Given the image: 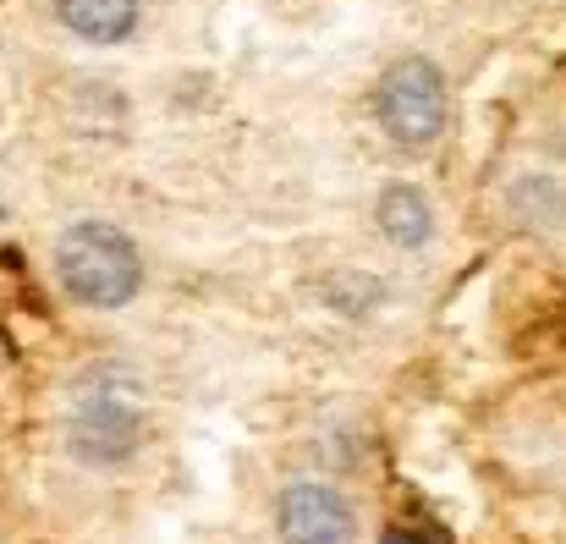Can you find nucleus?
Listing matches in <instances>:
<instances>
[{
  "label": "nucleus",
  "instance_id": "obj_6",
  "mask_svg": "<svg viewBox=\"0 0 566 544\" xmlns=\"http://www.w3.org/2000/svg\"><path fill=\"white\" fill-rule=\"evenodd\" d=\"M379 231L401 248H418L429 237V203L418 187H385L379 192Z\"/></svg>",
  "mask_w": 566,
  "mask_h": 544
},
{
  "label": "nucleus",
  "instance_id": "obj_5",
  "mask_svg": "<svg viewBox=\"0 0 566 544\" xmlns=\"http://www.w3.org/2000/svg\"><path fill=\"white\" fill-rule=\"evenodd\" d=\"M55 11L77 39H94V44H116L138 22V0H55Z\"/></svg>",
  "mask_w": 566,
  "mask_h": 544
},
{
  "label": "nucleus",
  "instance_id": "obj_3",
  "mask_svg": "<svg viewBox=\"0 0 566 544\" xmlns=\"http://www.w3.org/2000/svg\"><path fill=\"white\" fill-rule=\"evenodd\" d=\"M375 111H379V127L401 149H423L446 127V83H440V72L429 61H401V66L385 72Z\"/></svg>",
  "mask_w": 566,
  "mask_h": 544
},
{
  "label": "nucleus",
  "instance_id": "obj_4",
  "mask_svg": "<svg viewBox=\"0 0 566 544\" xmlns=\"http://www.w3.org/2000/svg\"><path fill=\"white\" fill-rule=\"evenodd\" d=\"M286 544H353V506L331 484H292L275 506Z\"/></svg>",
  "mask_w": 566,
  "mask_h": 544
},
{
  "label": "nucleus",
  "instance_id": "obj_1",
  "mask_svg": "<svg viewBox=\"0 0 566 544\" xmlns=\"http://www.w3.org/2000/svg\"><path fill=\"white\" fill-rule=\"evenodd\" d=\"M55 270H61V286L88 308H122L144 281V264H138L133 242L105 220L72 226L61 237V248H55Z\"/></svg>",
  "mask_w": 566,
  "mask_h": 544
},
{
  "label": "nucleus",
  "instance_id": "obj_2",
  "mask_svg": "<svg viewBox=\"0 0 566 544\" xmlns=\"http://www.w3.org/2000/svg\"><path fill=\"white\" fill-rule=\"evenodd\" d=\"M138 423H144V390L116 368H94L77 396H72V440L83 457L94 462H116L133 440H138Z\"/></svg>",
  "mask_w": 566,
  "mask_h": 544
}]
</instances>
